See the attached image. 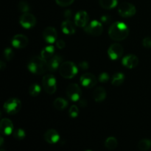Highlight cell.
Returning a JSON list of instances; mask_svg holds the SVG:
<instances>
[{
    "label": "cell",
    "instance_id": "15",
    "mask_svg": "<svg viewBox=\"0 0 151 151\" xmlns=\"http://www.w3.org/2000/svg\"><path fill=\"white\" fill-rule=\"evenodd\" d=\"M0 131L2 135L9 136L13 132V125L10 119L4 118L0 122Z\"/></svg>",
    "mask_w": 151,
    "mask_h": 151
},
{
    "label": "cell",
    "instance_id": "10",
    "mask_svg": "<svg viewBox=\"0 0 151 151\" xmlns=\"http://www.w3.org/2000/svg\"><path fill=\"white\" fill-rule=\"evenodd\" d=\"M123 52L124 50L122 46L118 43H114L109 47L108 50V55L111 60H116L122 57Z\"/></svg>",
    "mask_w": 151,
    "mask_h": 151
},
{
    "label": "cell",
    "instance_id": "8",
    "mask_svg": "<svg viewBox=\"0 0 151 151\" xmlns=\"http://www.w3.org/2000/svg\"><path fill=\"white\" fill-rule=\"evenodd\" d=\"M66 95L72 101L76 102L81 98L82 91L78 84L71 83L66 88Z\"/></svg>",
    "mask_w": 151,
    "mask_h": 151
},
{
    "label": "cell",
    "instance_id": "6",
    "mask_svg": "<svg viewBox=\"0 0 151 151\" xmlns=\"http://www.w3.org/2000/svg\"><path fill=\"white\" fill-rule=\"evenodd\" d=\"M84 30L87 34L92 36H100L103 32V24L97 20L90 22L84 27Z\"/></svg>",
    "mask_w": 151,
    "mask_h": 151
},
{
    "label": "cell",
    "instance_id": "42",
    "mask_svg": "<svg viewBox=\"0 0 151 151\" xmlns=\"http://www.w3.org/2000/svg\"><path fill=\"white\" fill-rule=\"evenodd\" d=\"M0 151H6V150H4V149H2V148H1V150H0Z\"/></svg>",
    "mask_w": 151,
    "mask_h": 151
},
{
    "label": "cell",
    "instance_id": "43",
    "mask_svg": "<svg viewBox=\"0 0 151 151\" xmlns=\"http://www.w3.org/2000/svg\"><path fill=\"white\" fill-rule=\"evenodd\" d=\"M86 151H91V150H86Z\"/></svg>",
    "mask_w": 151,
    "mask_h": 151
},
{
    "label": "cell",
    "instance_id": "14",
    "mask_svg": "<svg viewBox=\"0 0 151 151\" xmlns=\"http://www.w3.org/2000/svg\"><path fill=\"white\" fill-rule=\"evenodd\" d=\"M88 15L87 12L81 10L75 16V24L78 27H86L88 22Z\"/></svg>",
    "mask_w": 151,
    "mask_h": 151
},
{
    "label": "cell",
    "instance_id": "19",
    "mask_svg": "<svg viewBox=\"0 0 151 151\" xmlns=\"http://www.w3.org/2000/svg\"><path fill=\"white\" fill-rule=\"evenodd\" d=\"M61 29L63 33L66 35H73L75 32V27L71 20L63 21L61 24Z\"/></svg>",
    "mask_w": 151,
    "mask_h": 151
},
{
    "label": "cell",
    "instance_id": "40",
    "mask_svg": "<svg viewBox=\"0 0 151 151\" xmlns=\"http://www.w3.org/2000/svg\"><path fill=\"white\" fill-rule=\"evenodd\" d=\"M5 68H6V64L2 61V60H1V62H0V69H1V71H3Z\"/></svg>",
    "mask_w": 151,
    "mask_h": 151
},
{
    "label": "cell",
    "instance_id": "12",
    "mask_svg": "<svg viewBox=\"0 0 151 151\" xmlns=\"http://www.w3.org/2000/svg\"><path fill=\"white\" fill-rule=\"evenodd\" d=\"M28 38L22 34H17L14 35L11 40V44L16 49H23L28 45Z\"/></svg>",
    "mask_w": 151,
    "mask_h": 151
},
{
    "label": "cell",
    "instance_id": "31",
    "mask_svg": "<svg viewBox=\"0 0 151 151\" xmlns=\"http://www.w3.org/2000/svg\"><path fill=\"white\" fill-rule=\"evenodd\" d=\"M69 116L72 118L78 117V114H79V110H78V106H75V105L71 106L69 111Z\"/></svg>",
    "mask_w": 151,
    "mask_h": 151
},
{
    "label": "cell",
    "instance_id": "32",
    "mask_svg": "<svg viewBox=\"0 0 151 151\" xmlns=\"http://www.w3.org/2000/svg\"><path fill=\"white\" fill-rule=\"evenodd\" d=\"M75 0H55L57 4L60 7H67L72 4Z\"/></svg>",
    "mask_w": 151,
    "mask_h": 151
},
{
    "label": "cell",
    "instance_id": "7",
    "mask_svg": "<svg viewBox=\"0 0 151 151\" xmlns=\"http://www.w3.org/2000/svg\"><path fill=\"white\" fill-rule=\"evenodd\" d=\"M118 13L122 17H132L137 13V9L135 6L131 3L123 2L118 7Z\"/></svg>",
    "mask_w": 151,
    "mask_h": 151
},
{
    "label": "cell",
    "instance_id": "5",
    "mask_svg": "<svg viewBox=\"0 0 151 151\" xmlns=\"http://www.w3.org/2000/svg\"><path fill=\"white\" fill-rule=\"evenodd\" d=\"M42 86L46 93L53 94L57 90L55 78L52 75H44L42 80Z\"/></svg>",
    "mask_w": 151,
    "mask_h": 151
},
{
    "label": "cell",
    "instance_id": "35",
    "mask_svg": "<svg viewBox=\"0 0 151 151\" xmlns=\"http://www.w3.org/2000/svg\"><path fill=\"white\" fill-rule=\"evenodd\" d=\"M56 46H57L58 48L62 50V49H63L66 47V43H65V41L62 39L57 40V41H56Z\"/></svg>",
    "mask_w": 151,
    "mask_h": 151
},
{
    "label": "cell",
    "instance_id": "26",
    "mask_svg": "<svg viewBox=\"0 0 151 151\" xmlns=\"http://www.w3.org/2000/svg\"><path fill=\"white\" fill-rule=\"evenodd\" d=\"M138 148L141 151H147L151 148V140L143 139L138 142Z\"/></svg>",
    "mask_w": 151,
    "mask_h": 151
},
{
    "label": "cell",
    "instance_id": "22",
    "mask_svg": "<svg viewBox=\"0 0 151 151\" xmlns=\"http://www.w3.org/2000/svg\"><path fill=\"white\" fill-rule=\"evenodd\" d=\"M68 106V102L65 99L62 97H58L56 98L53 102V106L55 109L58 111H62L66 109Z\"/></svg>",
    "mask_w": 151,
    "mask_h": 151
},
{
    "label": "cell",
    "instance_id": "13",
    "mask_svg": "<svg viewBox=\"0 0 151 151\" xmlns=\"http://www.w3.org/2000/svg\"><path fill=\"white\" fill-rule=\"evenodd\" d=\"M43 38L46 42L49 44H52L55 42L58 38V33L55 28L53 27H47L43 32Z\"/></svg>",
    "mask_w": 151,
    "mask_h": 151
},
{
    "label": "cell",
    "instance_id": "38",
    "mask_svg": "<svg viewBox=\"0 0 151 151\" xmlns=\"http://www.w3.org/2000/svg\"><path fill=\"white\" fill-rule=\"evenodd\" d=\"M63 16H64V17L66 18V19H68V20H70V18L72 17V11H71L70 10H65V12L63 13Z\"/></svg>",
    "mask_w": 151,
    "mask_h": 151
},
{
    "label": "cell",
    "instance_id": "41",
    "mask_svg": "<svg viewBox=\"0 0 151 151\" xmlns=\"http://www.w3.org/2000/svg\"><path fill=\"white\" fill-rule=\"evenodd\" d=\"M3 145V138L2 137H1V146Z\"/></svg>",
    "mask_w": 151,
    "mask_h": 151
},
{
    "label": "cell",
    "instance_id": "24",
    "mask_svg": "<svg viewBox=\"0 0 151 151\" xmlns=\"http://www.w3.org/2000/svg\"><path fill=\"white\" fill-rule=\"evenodd\" d=\"M124 81H125V76L121 72H118L114 75L113 78H112L111 84L114 86H119L123 83Z\"/></svg>",
    "mask_w": 151,
    "mask_h": 151
},
{
    "label": "cell",
    "instance_id": "36",
    "mask_svg": "<svg viewBox=\"0 0 151 151\" xmlns=\"http://www.w3.org/2000/svg\"><path fill=\"white\" fill-rule=\"evenodd\" d=\"M100 20H101V22H103V23L109 24L110 23L111 21V16H109V15H104V16H102Z\"/></svg>",
    "mask_w": 151,
    "mask_h": 151
},
{
    "label": "cell",
    "instance_id": "1",
    "mask_svg": "<svg viewBox=\"0 0 151 151\" xmlns=\"http://www.w3.org/2000/svg\"><path fill=\"white\" fill-rule=\"evenodd\" d=\"M129 34V29L125 23L116 22L112 24L109 29V37L115 41L125 40Z\"/></svg>",
    "mask_w": 151,
    "mask_h": 151
},
{
    "label": "cell",
    "instance_id": "9",
    "mask_svg": "<svg viewBox=\"0 0 151 151\" xmlns=\"http://www.w3.org/2000/svg\"><path fill=\"white\" fill-rule=\"evenodd\" d=\"M19 23L22 25V27L25 29H31L36 24V19L32 13H29L28 12V13H23L20 16Z\"/></svg>",
    "mask_w": 151,
    "mask_h": 151
},
{
    "label": "cell",
    "instance_id": "33",
    "mask_svg": "<svg viewBox=\"0 0 151 151\" xmlns=\"http://www.w3.org/2000/svg\"><path fill=\"white\" fill-rule=\"evenodd\" d=\"M109 78H109V74L106 73V72H103V73L100 74V75H99L98 81L100 83H107L109 81Z\"/></svg>",
    "mask_w": 151,
    "mask_h": 151
},
{
    "label": "cell",
    "instance_id": "4",
    "mask_svg": "<svg viewBox=\"0 0 151 151\" xmlns=\"http://www.w3.org/2000/svg\"><path fill=\"white\" fill-rule=\"evenodd\" d=\"M4 110L10 115H15L20 111L22 109V102L18 98L8 99L4 103Z\"/></svg>",
    "mask_w": 151,
    "mask_h": 151
},
{
    "label": "cell",
    "instance_id": "39",
    "mask_svg": "<svg viewBox=\"0 0 151 151\" xmlns=\"http://www.w3.org/2000/svg\"><path fill=\"white\" fill-rule=\"evenodd\" d=\"M79 105L83 108L86 107L87 101L86 100H84V99H81V100L79 101Z\"/></svg>",
    "mask_w": 151,
    "mask_h": 151
},
{
    "label": "cell",
    "instance_id": "11",
    "mask_svg": "<svg viewBox=\"0 0 151 151\" xmlns=\"http://www.w3.org/2000/svg\"><path fill=\"white\" fill-rule=\"evenodd\" d=\"M81 85L87 88H93L97 83V79L93 74L85 73L81 75L80 78Z\"/></svg>",
    "mask_w": 151,
    "mask_h": 151
},
{
    "label": "cell",
    "instance_id": "23",
    "mask_svg": "<svg viewBox=\"0 0 151 151\" xmlns=\"http://www.w3.org/2000/svg\"><path fill=\"white\" fill-rule=\"evenodd\" d=\"M99 3L103 9L111 10L117 5V0H99Z\"/></svg>",
    "mask_w": 151,
    "mask_h": 151
},
{
    "label": "cell",
    "instance_id": "27",
    "mask_svg": "<svg viewBox=\"0 0 151 151\" xmlns=\"http://www.w3.org/2000/svg\"><path fill=\"white\" fill-rule=\"evenodd\" d=\"M40 92H41V87H40V86L38 84L33 83L29 86V94L32 97H37V96L39 95Z\"/></svg>",
    "mask_w": 151,
    "mask_h": 151
},
{
    "label": "cell",
    "instance_id": "29",
    "mask_svg": "<svg viewBox=\"0 0 151 151\" xmlns=\"http://www.w3.org/2000/svg\"><path fill=\"white\" fill-rule=\"evenodd\" d=\"M13 137L17 140H22L26 137L25 131L22 128H18L13 132Z\"/></svg>",
    "mask_w": 151,
    "mask_h": 151
},
{
    "label": "cell",
    "instance_id": "3",
    "mask_svg": "<svg viewBox=\"0 0 151 151\" xmlns=\"http://www.w3.org/2000/svg\"><path fill=\"white\" fill-rule=\"evenodd\" d=\"M78 67L76 65L71 61H66L61 63L59 67V73L66 79H71L73 78L78 74Z\"/></svg>",
    "mask_w": 151,
    "mask_h": 151
},
{
    "label": "cell",
    "instance_id": "25",
    "mask_svg": "<svg viewBox=\"0 0 151 151\" xmlns=\"http://www.w3.org/2000/svg\"><path fill=\"white\" fill-rule=\"evenodd\" d=\"M118 142L115 137H110L109 138L106 139V142H105V147L109 150H113L117 147Z\"/></svg>",
    "mask_w": 151,
    "mask_h": 151
},
{
    "label": "cell",
    "instance_id": "18",
    "mask_svg": "<svg viewBox=\"0 0 151 151\" xmlns=\"http://www.w3.org/2000/svg\"><path fill=\"white\" fill-rule=\"evenodd\" d=\"M62 63V58L60 55H53L50 59L47 60L48 70L50 72H55L59 69Z\"/></svg>",
    "mask_w": 151,
    "mask_h": 151
},
{
    "label": "cell",
    "instance_id": "20",
    "mask_svg": "<svg viewBox=\"0 0 151 151\" xmlns=\"http://www.w3.org/2000/svg\"><path fill=\"white\" fill-rule=\"evenodd\" d=\"M93 97H94V100L97 103L103 101L106 97V91L105 88L103 87H97L94 90Z\"/></svg>",
    "mask_w": 151,
    "mask_h": 151
},
{
    "label": "cell",
    "instance_id": "21",
    "mask_svg": "<svg viewBox=\"0 0 151 151\" xmlns=\"http://www.w3.org/2000/svg\"><path fill=\"white\" fill-rule=\"evenodd\" d=\"M55 52V47L52 45L47 46L41 52V56L46 60H48L53 56Z\"/></svg>",
    "mask_w": 151,
    "mask_h": 151
},
{
    "label": "cell",
    "instance_id": "16",
    "mask_svg": "<svg viewBox=\"0 0 151 151\" xmlns=\"http://www.w3.org/2000/svg\"><path fill=\"white\" fill-rule=\"evenodd\" d=\"M44 139L49 144H56L60 139V135L55 129H49L44 133Z\"/></svg>",
    "mask_w": 151,
    "mask_h": 151
},
{
    "label": "cell",
    "instance_id": "28",
    "mask_svg": "<svg viewBox=\"0 0 151 151\" xmlns=\"http://www.w3.org/2000/svg\"><path fill=\"white\" fill-rule=\"evenodd\" d=\"M18 8H19V11L23 13H28L29 11V10H30L29 4L26 1H19V3L18 4Z\"/></svg>",
    "mask_w": 151,
    "mask_h": 151
},
{
    "label": "cell",
    "instance_id": "34",
    "mask_svg": "<svg viewBox=\"0 0 151 151\" xmlns=\"http://www.w3.org/2000/svg\"><path fill=\"white\" fill-rule=\"evenodd\" d=\"M142 45L145 48H151V37H146V38H145L142 41Z\"/></svg>",
    "mask_w": 151,
    "mask_h": 151
},
{
    "label": "cell",
    "instance_id": "37",
    "mask_svg": "<svg viewBox=\"0 0 151 151\" xmlns=\"http://www.w3.org/2000/svg\"><path fill=\"white\" fill-rule=\"evenodd\" d=\"M79 67L82 70H87L89 68V64L86 61H82L79 63Z\"/></svg>",
    "mask_w": 151,
    "mask_h": 151
},
{
    "label": "cell",
    "instance_id": "17",
    "mask_svg": "<svg viewBox=\"0 0 151 151\" xmlns=\"http://www.w3.org/2000/svg\"><path fill=\"white\" fill-rule=\"evenodd\" d=\"M122 65L128 69H134L139 64V59L134 55H128L122 58Z\"/></svg>",
    "mask_w": 151,
    "mask_h": 151
},
{
    "label": "cell",
    "instance_id": "30",
    "mask_svg": "<svg viewBox=\"0 0 151 151\" xmlns=\"http://www.w3.org/2000/svg\"><path fill=\"white\" fill-rule=\"evenodd\" d=\"M14 52L12 49L7 48L4 50V58L7 60V61H10L14 58Z\"/></svg>",
    "mask_w": 151,
    "mask_h": 151
},
{
    "label": "cell",
    "instance_id": "2",
    "mask_svg": "<svg viewBox=\"0 0 151 151\" xmlns=\"http://www.w3.org/2000/svg\"><path fill=\"white\" fill-rule=\"evenodd\" d=\"M27 69L29 72L35 75H43L48 70L47 60L41 56H35L29 60L27 64Z\"/></svg>",
    "mask_w": 151,
    "mask_h": 151
}]
</instances>
